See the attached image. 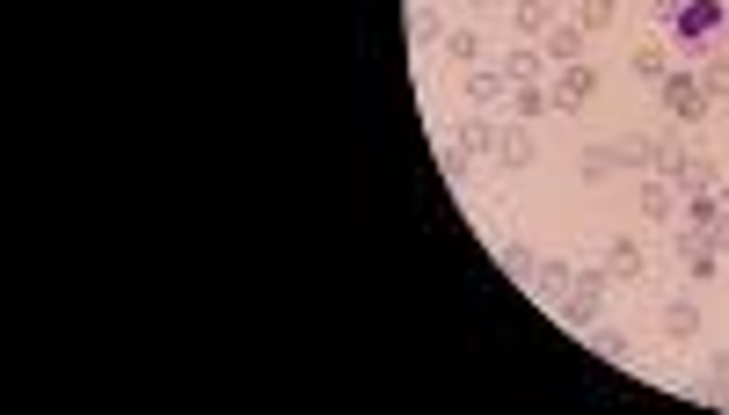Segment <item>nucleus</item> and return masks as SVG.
Here are the masks:
<instances>
[{
	"label": "nucleus",
	"mask_w": 729,
	"mask_h": 415,
	"mask_svg": "<svg viewBox=\"0 0 729 415\" xmlns=\"http://www.w3.org/2000/svg\"><path fill=\"white\" fill-rule=\"evenodd\" d=\"M657 95H664V110H671V117L678 124H700V117H708V87H700V73H686V66H671V73H664V81H657Z\"/></svg>",
	"instance_id": "obj_1"
},
{
	"label": "nucleus",
	"mask_w": 729,
	"mask_h": 415,
	"mask_svg": "<svg viewBox=\"0 0 729 415\" xmlns=\"http://www.w3.org/2000/svg\"><path fill=\"white\" fill-rule=\"evenodd\" d=\"M591 95H598V66H584V59H576V66H555V81H547V103L555 110H584Z\"/></svg>",
	"instance_id": "obj_2"
},
{
	"label": "nucleus",
	"mask_w": 729,
	"mask_h": 415,
	"mask_svg": "<svg viewBox=\"0 0 729 415\" xmlns=\"http://www.w3.org/2000/svg\"><path fill=\"white\" fill-rule=\"evenodd\" d=\"M460 87H468L474 110H511V73L504 66H468V81H460Z\"/></svg>",
	"instance_id": "obj_3"
},
{
	"label": "nucleus",
	"mask_w": 729,
	"mask_h": 415,
	"mask_svg": "<svg viewBox=\"0 0 729 415\" xmlns=\"http://www.w3.org/2000/svg\"><path fill=\"white\" fill-rule=\"evenodd\" d=\"M715 30H722V8H715V0H686V8H678V22H671L678 44H708Z\"/></svg>",
	"instance_id": "obj_4"
},
{
	"label": "nucleus",
	"mask_w": 729,
	"mask_h": 415,
	"mask_svg": "<svg viewBox=\"0 0 729 415\" xmlns=\"http://www.w3.org/2000/svg\"><path fill=\"white\" fill-rule=\"evenodd\" d=\"M584 44H591V30H584V22H555V30L540 37L547 66H576V59H584Z\"/></svg>",
	"instance_id": "obj_5"
},
{
	"label": "nucleus",
	"mask_w": 729,
	"mask_h": 415,
	"mask_svg": "<svg viewBox=\"0 0 729 415\" xmlns=\"http://www.w3.org/2000/svg\"><path fill=\"white\" fill-rule=\"evenodd\" d=\"M496 66L511 73V87H533V81H547V52H540V44H525V37L511 44L504 59H496Z\"/></svg>",
	"instance_id": "obj_6"
},
{
	"label": "nucleus",
	"mask_w": 729,
	"mask_h": 415,
	"mask_svg": "<svg viewBox=\"0 0 729 415\" xmlns=\"http://www.w3.org/2000/svg\"><path fill=\"white\" fill-rule=\"evenodd\" d=\"M555 22H562V15H555V0H511V30H518L525 44H540Z\"/></svg>",
	"instance_id": "obj_7"
},
{
	"label": "nucleus",
	"mask_w": 729,
	"mask_h": 415,
	"mask_svg": "<svg viewBox=\"0 0 729 415\" xmlns=\"http://www.w3.org/2000/svg\"><path fill=\"white\" fill-rule=\"evenodd\" d=\"M569 284H576V262H569V256H540V270H533V292L547 299V307H555V299L569 292Z\"/></svg>",
	"instance_id": "obj_8"
},
{
	"label": "nucleus",
	"mask_w": 729,
	"mask_h": 415,
	"mask_svg": "<svg viewBox=\"0 0 729 415\" xmlns=\"http://www.w3.org/2000/svg\"><path fill=\"white\" fill-rule=\"evenodd\" d=\"M700 335V299H664V343H694Z\"/></svg>",
	"instance_id": "obj_9"
},
{
	"label": "nucleus",
	"mask_w": 729,
	"mask_h": 415,
	"mask_svg": "<svg viewBox=\"0 0 729 415\" xmlns=\"http://www.w3.org/2000/svg\"><path fill=\"white\" fill-rule=\"evenodd\" d=\"M671 183H678V197H694V190H722V160H708V154H686V168H678Z\"/></svg>",
	"instance_id": "obj_10"
},
{
	"label": "nucleus",
	"mask_w": 729,
	"mask_h": 415,
	"mask_svg": "<svg viewBox=\"0 0 729 415\" xmlns=\"http://www.w3.org/2000/svg\"><path fill=\"white\" fill-rule=\"evenodd\" d=\"M643 270H649L643 241H627V234H613V241H606V277H643Z\"/></svg>",
	"instance_id": "obj_11"
},
{
	"label": "nucleus",
	"mask_w": 729,
	"mask_h": 415,
	"mask_svg": "<svg viewBox=\"0 0 729 415\" xmlns=\"http://www.w3.org/2000/svg\"><path fill=\"white\" fill-rule=\"evenodd\" d=\"M496 138H504V124L489 117V110H474V117H468V124H460V146H468V154H474V160H482V154H496Z\"/></svg>",
	"instance_id": "obj_12"
},
{
	"label": "nucleus",
	"mask_w": 729,
	"mask_h": 415,
	"mask_svg": "<svg viewBox=\"0 0 729 415\" xmlns=\"http://www.w3.org/2000/svg\"><path fill=\"white\" fill-rule=\"evenodd\" d=\"M627 66L643 73V81H649V87H657V81H664V73H671V44H664V37H643V44H635V59H627Z\"/></svg>",
	"instance_id": "obj_13"
},
{
	"label": "nucleus",
	"mask_w": 729,
	"mask_h": 415,
	"mask_svg": "<svg viewBox=\"0 0 729 415\" xmlns=\"http://www.w3.org/2000/svg\"><path fill=\"white\" fill-rule=\"evenodd\" d=\"M591 357H606V364H627L635 357V343H627V329H606V321H591Z\"/></svg>",
	"instance_id": "obj_14"
},
{
	"label": "nucleus",
	"mask_w": 729,
	"mask_h": 415,
	"mask_svg": "<svg viewBox=\"0 0 729 415\" xmlns=\"http://www.w3.org/2000/svg\"><path fill=\"white\" fill-rule=\"evenodd\" d=\"M533 132H525V124H504V138H496V160H504V168H533Z\"/></svg>",
	"instance_id": "obj_15"
},
{
	"label": "nucleus",
	"mask_w": 729,
	"mask_h": 415,
	"mask_svg": "<svg viewBox=\"0 0 729 415\" xmlns=\"http://www.w3.org/2000/svg\"><path fill=\"white\" fill-rule=\"evenodd\" d=\"M635 205H643V219H671V205H678V183H664V175H649Z\"/></svg>",
	"instance_id": "obj_16"
},
{
	"label": "nucleus",
	"mask_w": 729,
	"mask_h": 415,
	"mask_svg": "<svg viewBox=\"0 0 729 415\" xmlns=\"http://www.w3.org/2000/svg\"><path fill=\"white\" fill-rule=\"evenodd\" d=\"M438 44H445L452 66H482V30H445Z\"/></svg>",
	"instance_id": "obj_17"
},
{
	"label": "nucleus",
	"mask_w": 729,
	"mask_h": 415,
	"mask_svg": "<svg viewBox=\"0 0 729 415\" xmlns=\"http://www.w3.org/2000/svg\"><path fill=\"white\" fill-rule=\"evenodd\" d=\"M613 154H620V168L657 175V138H613Z\"/></svg>",
	"instance_id": "obj_18"
},
{
	"label": "nucleus",
	"mask_w": 729,
	"mask_h": 415,
	"mask_svg": "<svg viewBox=\"0 0 729 415\" xmlns=\"http://www.w3.org/2000/svg\"><path fill=\"white\" fill-rule=\"evenodd\" d=\"M700 87H708V103H729V52H708V66H700Z\"/></svg>",
	"instance_id": "obj_19"
},
{
	"label": "nucleus",
	"mask_w": 729,
	"mask_h": 415,
	"mask_svg": "<svg viewBox=\"0 0 729 415\" xmlns=\"http://www.w3.org/2000/svg\"><path fill=\"white\" fill-rule=\"evenodd\" d=\"M613 15H620V0H576V22H584L591 37H598V30H613Z\"/></svg>",
	"instance_id": "obj_20"
},
{
	"label": "nucleus",
	"mask_w": 729,
	"mask_h": 415,
	"mask_svg": "<svg viewBox=\"0 0 729 415\" xmlns=\"http://www.w3.org/2000/svg\"><path fill=\"white\" fill-rule=\"evenodd\" d=\"M547 110H555V103H547V87H511V117H547Z\"/></svg>",
	"instance_id": "obj_21"
},
{
	"label": "nucleus",
	"mask_w": 729,
	"mask_h": 415,
	"mask_svg": "<svg viewBox=\"0 0 729 415\" xmlns=\"http://www.w3.org/2000/svg\"><path fill=\"white\" fill-rule=\"evenodd\" d=\"M576 168H584V183H606V175L620 168V154H613V146H584V160H576Z\"/></svg>",
	"instance_id": "obj_22"
},
{
	"label": "nucleus",
	"mask_w": 729,
	"mask_h": 415,
	"mask_svg": "<svg viewBox=\"0 0 729 415\" xmlns=\"http://www.w3.org/2000/svg\"><path fill=\"white\" fill-rule=\"evenodd\" d=\"M686 277H694V284H715V277H722V256H715V248L700 241L694 256H686Z\"/></svg>",
	"instance_id": "obj_23"
},
{
	"label": "nucleus",
	"mask_w": 729,
	"mask_h": 415,
	"mask_svg": "<svg viewBox=\"0 0 729 415\" xmlns=\"http://www.w3.org/2000/svg\"><path fill=\"white\" fill-rule=\"evenodd\" d=\"M504 270H511V277H518V284H533V270H540V256H533V248H525V241H504Z\"/></svg>",
	"instance_id": "obj_24"
},
{
	"label": "nucleus",
	"mask_w": 729,
	"mask_h": 415,
	"mask_svg": "<svg viewBox=\"0 0 729 415\" xmlns=\"http://www.w3.org/2000/svg\"><path fill=\"white\" fill-rule=\"evenodd\" d=\"M438 175H445V183H468V175H474V154H468V146H445V154H438Z\"/></svg>",
	"instance_id": "obj_25"
},
{
	"label": "nucleus",
	"mask_w": 729,
	"mask_h": 415,
	"mask_svg": "<svg viewBox=\"0 0 729 415\" xmlns=\"http://www.w3.org/2000/svg\"><path fill=\"white\" fill-rule=\"evenodd\" d=\"M708 386H722V401H729V350H715V357H708Z\"/></svg>",
	"instance_id": "obj_26"
},
{
	"label": "nucleus",
	"mask_w": 729,
	"mask_h": 415,
	"mask_svg": "<svg viewBox=\"0 0 729 415\" xmlns=\"http://www.w3.org/2000/svg\"><path fill=\"white\" fill-rule=\"evenodd\" d=\"M708 248H715V256H722V262H729V211H722V219H715V226H708Z\"/></svg>",
	"instance_id": "obj_27"
},
{
	"label": "nucleus",
	"mask_w": 729,
	"mask_h": 415,
	"mask_svg": "<svg viewBox=\"0 0 729 415\" xmlns=\"http://www.w3.org/2000/svg\"><path fill=\"white\" fill-rule=\"evenodd\" d=\"M460 8H474V15H482V8H496V0H460Z\"/></svg>",
	"instance_id": "obj_28"
},
{
	"label": "nucleus",
	"mask_w": 729,
	"mask_h": 415,
	"mask_svg": "<svg viewBox=\"0 0 729 415\" xmlns=\"http://www.w3.org/2000/svg\"><path fill=\"white\" fill-rule=\"evenodd\" d=\"M722 211H729V183H722Z\"/></svg>",
	"instance_id": "obj_29"
}]
</instances>
